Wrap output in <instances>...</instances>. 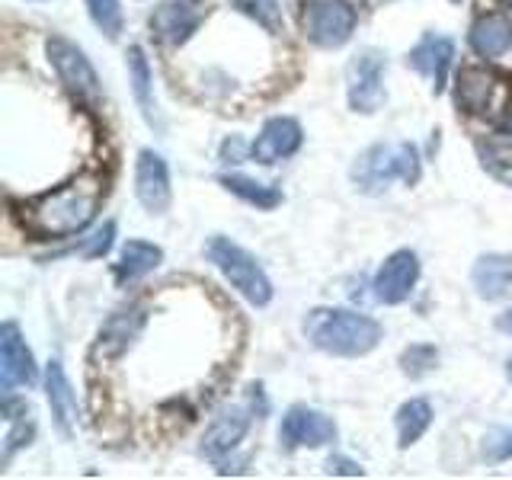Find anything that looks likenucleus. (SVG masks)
Here are the masks:
<instances>
[{"label": "nucleus", "instance_id": "nucleus-1", "mask_svg": "<svg viewBox=\"0 0 512 480\" xmlns=\"http://www.w3.org/2000/svg\"><path fill=\"white\" fill-rule=\"evenodd\" d=\"M103 202V180L93 173L77 176L55 192H45L26 205L23 224L36 237H71L80 234L96 218Z\"/></svg>", "mask_w": 512, "mask_h": 480}, {"label": "nucleus", "instance_id": "nucleus-2", "mask_svg": "<svg viewBox=\"0 0 512 480\" xmlns=\"http://www.w3.org/2000/svg\"><path fill=\"white\" fill-rule=\"evenodd\" d=\"M304 336L317 346L320 352H330V356H343V359H356L372 352L381 340V327L378 320L359 311H346V308H314L304 317Z\"/></svg>", "mask_w": 512, "mask_h": 480}, {"label": "nucleus", "instance_id": "nucleus-3", "mask_svg": "<svg viewBox=\"0 0 512 480\" xmlns=\"http://www.w3.org/2000/svg\"><path fill=\"white\" fill-rule=\"evenodd\" d=\"M423 164H420V151L407 141H394V144H372L368 151H362L352 164L349 176L356 189L368 192V196H378L391 183H407L413 186L420 180Z\"/></svg>", "mask_w": 512, "mask_h": 480}, {"label": "nucleus", "instance_id": "nucleus-4", "mask_svg": "<svg viewBox=\"0 0 512 480\" xmlns=\"http://www.w3.org/2000/svg\"><path fill=\"white\" fill-rule=\"evenodd\" d=\"M205 256H208V263L218 266L221 276L228 279L250 304L263 308V304L272 301L269 276L263 272V266L256 263V256H250L240 244H234V240H228V237H212L205 244Z\"/></svg>", "mask_w": 512, "mask_h": 480}, {"label": "nucleus", "instance_id": "nucleus-5", "mask_svg": "<svg viewBox=\"0 0 512 480\" xmlns=\"http://www.w3.org/2000/svg\"><path fill=\"white\" fill-rule=\"evenodd\" d=\"M384 74H388V58L378 48H362L359 55H352L346 64V96L352 112H372L384 103Z\"/></svg>", "mask_w": 512, "mask_h": 480}, {"label": "nucleus", "instance_id": "nucleus-6", "mask_svg": "<svg viewBox=\"0 0 512 480\" xmlns=\"http://www.w3.org/2000/svg\"><path fill=\"white\" fill-rule=\"evenodd\" d=\"M301 32L320 48H340L356 32V7L346 0H308L301 10Z\"/></svg>", "mask_w": 512, "mask_h": 480}, {"label": "nucleus", "instance_id": "nucleus-7", "mask_svg": "<svg viewBox=\"0 0 512 480\" xmlns=\"http://www.w3.org/2000/svg\"><path fill=\"white\" fill-rule=\"evenodd\" d=\"M45 52L52 68L58 71L61 84L71 90V96H77V100H96L100 96V77H96L90 58L74 42L52 36L45 42Z\"/></svg>", "mask_w": 512, "mask_h": 480}, {"label": "nucleus", "instance_id": "nucleus-8", "mask_svg": "<svg viewBox=\"0 0 512 480\" xmlns=\"http://www.w3.org/2000/svg\"><path fill=\"white\" fill-rule=\"evenodd\" d=\"M279 439L288 452H295V448H324V445L336 442V423L327 413L295 404L282 416Z\"/></svg>", "mask_w": 512, "mask_h": 480}, {"label": "nucleus", "instance_id": "nucleus-9", "mask_svg": "<svg viewBox=\"0 0 512 480\" xmlns=\"http://www.w3.org/2000/svg\"><path fill=\"white\" fill-rule=\"evenodd\" d=\"M39 378V368L26 340L16 330V324L0 327V388L7 394L13 388H32Z\"/></svg>", "mask_w": 512, "mask_h": 480}, {"label": "nucleus", "instance_id": "nucleus-10", "mask_svg": "<svg viewBox=\"0 0 512 480\" xmlns=\"http://www.w3.org/2000/svg\"><path fill=\"white\" fill-rule=\"evenodd\" d=\"M135 196L151 215H164L170 208L173 189H170L167 160L160 154H154L151 148L141 151L138 160H135Z\"/></svg>", "mask_w": 512, "mask_h": 480}, {"label": "nucleus", "instance_id": "nucleus-11", "mask_svg": "<svg viewBox=\"0 0 512 480\" xmlns=\"http://www.w3.org/2000/svg\"><path fill=\"white\" fill-rule=\"evenodd\" d=\"M416 279H420V260H416L413 250H397L388 260L381 263V269L375 272V298L381 304H400L413 295Z\"/></svg>", "mask_w": 512, "mask_h": 480}, {"label": "nucleus", "instance_id": "nucleus-12", "mask_svg": "<svg viewBox=\"0 0 512 480\" xmlns=\"http://www.w3.org/2000/svg\"><path fill=\"white\" fill-rule=\"evenodd\" d=\"M301 138V125L295 119L276 116L263 125V132L250 144V157L256 164H279V160H288L301 148Z\"/></svg>", "mask_w": 512, "mask_h": 480}, {"label": "nucleus", "instance_id": "nucleus-13", "mask_svg": "<svg viewBox=\"0 0 512 480\" xmlns=\"http://www.w3.org/2000/svg\"><path fill=\"white\" fill-rule=\"evenodd\" d=\"M202 20H205V13L192 4V0H167V4H160L151 13V29L160 42L183 45L192 39V32L202 26Z\"/></svg>", "mask_w": 512, "mask_h": 480}, {"label": "nucleus", "instance_id": "nucleus-14", "mask_svg": "<svg viewBox=\"0 0 512 480\" xmlns=\"http://www.w3.org/2000/svg\"><path fill=\"white\" fill-rule=\"evenodd\" d=\"M452 58H455V42L448 36H436V32H429V36H423L420 45H416L413 52L407 55V64L413 71H420L423 77H429L432 80V93L439 96L445 90Z\"/></svg>", "mask_w": 512, "mask_h": 480}, {"label": "nucleus", "instance_id": "nucleus-15", "mask_svg": "<svg viewBox=\"0 0 512 480\" xmlns=\"http://www.w3.org/2000/svg\"><path fill=\"white\" fill-rule=\"evenodd\" d=\"M471 285L484 301H503L512 295V256L509 253H484L471 269Z\"/></svg>", "mask_w": 512, "mask_h": 480}, {"label": "nucleus", "instance_id": "nucleus-16", "mask_svg": "<svg viewBox=\"0 0 512 480\" xmlns=\"http://www.w3.org/2000/svg\"><path fill=\"white\" fill-rule=\"evenodd\" d=\"M250 429V410L247 407H228L221 416H215V423L208 426L202 436V455L208 458H224L228 452L240 445V439Z\"/></svg>", "mask_w": 512, "mask_h": 480}, {"label": "nucleus", "instance_id": "nucleus-17", "mask_svg": "<svg viewBox=\"0 0 512 480\" xmlns=\"http://www.w3.org/2000/svg\"><path fill=\"white\" fill-rule=\"evenodd\" d=\"M45 391H48V407H52L55 416V426L61 436H74V426H77V394L71 388L68 375H64L61 362H48V372H45Z\"/></svg>", "mask_w": 512, "mask_h": 480}, {"label": "nucleus", "instance_id": "nucleus-18", "mask_svg": "<svg viewBox=\"0 0 512 480\" xmlns=\"http://www.w3.org/2000/svg\"><path fill=\"white\" fill-rule=\"evenodd\" d=\"M496 84L500 77L487 68H464L458 74V87H455V100L464 112L471 116H484L496 100Z\"/></svg>", "mask_w": 512, "mask_h": 480}, {"label": "nucleus", "instance_id": "nucleus-19", "mask_svg": "<svg viewBox=\"0 0 512 480\" xmlns=\"http://www.w3.org/2000/svg\"><path fill=\"white\" fill-rule=\"evenodd\" d=\"M471 48L480 58H500L512 48V23L500 13L477 16L471 26Z\"/></svg>", "mask_w": 512, "mask_h": 480}, {"label": "nucleus", "instance_id": "nucleus-20", "mask_svg": "<svg viewBox=\"0 0 512 480\" xmlns=\"http://www.w3.org/2000/svg\"><path fill=\"white\" fill-rule=\"evenodd\" d=\"M160 263H164V250L157 244H148V240H128L119 250V263H116V282H135L141 276L154 272Z\"/></svg>", "mask_w": 512, "mask_h": 480}, {"label": "nucleus", "instance_id": "nucleus-21", "mask_svg": "<svg viewBox=\"0 0 512 480\" xmlns=\"http://www.w3.org/2000/svg\"><path fill=\"white\" fill-rule=\"evenodd\" d=\"M151 64L144 58V52L135 45L128 48V84H132V93H135V103L141 109L144 122L151 128H160V116H157V103H154V84H151Z\"/></svg>", "mask_w": 512, "mask_h": 480}, {"label": "nucleus", "instance_id": "nucleus-22", "mask_svg": "<svg viewBox=\"0 0 512 480\" xmlns=\"http://www.w3.org/2000/svg\"><path fill=\"white\" fill-rule=\"evenodd\" d=\"M394 423H397V439H400L397 445L400 448H410L413 442H420L423 432L432 426V407H429V400L413 397V400H407V404H400Z\"/></svg>", "mask_w": 512, "mask_h": 480}, {"label": "nucleus", "instance_id": "nucleus-23", "mask_svg": "<svg viewBox=\"0 0 512 480\" xmlns=\"http://www.w3.org/2000/svg\"><path fill=\"white\" fill-rule=\"evenodd\" d=\"M221 186L234 192L237 199H244L247 205H256L269 212V208H276L282 202V192L269 183H260V180H250V176H240V173H224L221 176Z\"/></svg>", "mask_w": 512, "mask_h": 480}, {"label": "nucleus", "instance_id": "nucleus-24", "mask_svg": "<svg viewBox=\"0 0 512 480\" xmlns=\"http://www.w3.org/2000/svg\"><path fill=\"white\" fill-rule=\"evenodd\" d=\"M141 324H144V314H141L138 308H132V311H119V314L106 324V330H103V336H100V349L112 352V356H116V352H122V349H128V346H132L135 336H138Z\"/></svg>", "mask_w": 512, "mask_h": 480}, {"label": "nucleus", "instance_id": "nucleus-25", "mask_svg": "<svg viewBox=\"0 0 512 480\" xmlns=\"http://www.w3.org/2000/svg\"><path fill=\"white\" fill-rule=\"evenodd\" d=\"M90 20L96 23V29L106 32L109 39H119L122 32V7L119 0H87Z\"/></svg>", "mask_w": 512, "mask_h": 480}, {"label": "nucleus", "instance_id": "nucleus-26", "mask_svg": "<svg viewBox=\"0 0 512 480\" xmlns=\"http://www.w3.org/2000/svg\"><path fill=\"white\" fill-rule=\"evenodd\" d=\"M436 365H439V349L426 346V343H416V346L404 349V356H400V368H404V375H410V378H423Z\"/></svg>", "mask_w": 512, "mask_h": 480}, {"label": "nucleus", "instance_id": "nucleus-27", "mask_svg": "<svg viewBox=\"0 0 512 480\" xmlns=\"http://www.w3.org/2000/svg\"><path fill=\"white\" fill-rule=\"evenodd\" d=\"M234 7L240 13H247L250 20H256L269 32H282V10L276 0H234Z\"/></svg>", "mask_w": 512, "mask_h": 480}, {"label": "nucleus", "instance_id": "nucleus-28", "mask_svg": "<svg viewBox=\"0 0 512 480\" xmlns=\"http://www.w3.org/2000/svg\"><path fill=\"white\" fill-rule=\"evenodd\" d=\"M480 455H484L490 464H503L512 458V429H493L484 436V445H480Z\"/></svg>", "mask_w": 512, "mask_h": 480}, {"label": "nucleus", "instance_id": "nucleus-29", "mask_svg": "<svg viewBox=\"0 0 512 480\" xmlns=\"http://www.w3.org/2000/svg\"><path fill=\"white\" fill-rule=\"evenodd\" d=\"M112 240H116V221H106L100 231H96L93 237H87L84 244H80V253L87 256V260H96V256H106Z\"/></svg>", "mask_w": 512, "mask_h": 480}, {"label": "nucleus", "instance_id": "nucleus-30", "mask_svg": "<svg viewBox=\"0 0 512 480\" xmlns=\"http://www.w3.org/2000/svg\"><path fill=\"white\" fill-rule=\"evenodd\" d=\"M327 471H330V474H343V477H362V468H359V464H352V461H346V458H330V461H327Z\"/></svg>", "mask_w": 512, "mask_h": 480}, {"label": "nucleus", "instance_id": "nucleus-31", "mask_svg": "<svg viewBox=\"0 0 512 480\" xmlns=\"http://www.w3.org/2000/svg\"><path fill=\"white\" fill-rule=\"evenodd\" d=\"M496 330L506 333V336H512V308H509V311H503L500 317H496Z\"/></svg>", "mask_w": 512, "mask_h": 480}, {"label": "nucleus", "instance_id": "nucleus-32", "mask_svg": "<svg viewBox=\"0 0 512 480\" xmlns=\"http://www.w3.org/2000/svg\"><path fill=\"white\" fill-rule=\"evenodd\" d=\"M506 378H509V384H512V356H509V362H506Z\"/></svg>", "mask_w": 512, "mask_h": 480}, {"label": "nucleus", "instance_id": "nucleus-33", "mask_svg": "<svg viewBox=\"0 0 512 480\" xmlns=\"http://www.w3.org/2000/svg\"><path fill=\"white\" fill-rule=\"evenodd\" d=\"M503 4H506V7H512V0H503Z\"/></svg>", "mask_w": 512, "mask_h": 480}, {"label": "nucleus", "instance_id": "nucleus-34", "mask_svg": "<svg viewBox=\"0 0 512 480\" xmlns=\"http://www.w3.org/2000/svg\"><path fill=\"white\" fill-rule=\"evenodd\" d=\"M452 4H461V0H452Z\"/></svg>", "mask_w": 512, "mask_h": 480}]
</instances>
